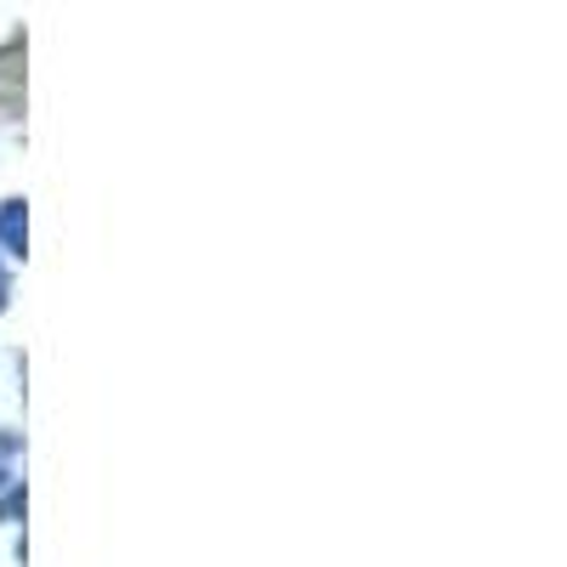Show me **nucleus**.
Here are the masks:
<instances>
[{
	"label": "nucleus",
	"instance_id": "nucleus-1",
	"mask_svg": "<svg viewBox=\"0 0 567 567\" xmlns=\"http://www.w3.org/2000/svg\"><path fill=\"white\" fill-rule=\"evenodd\" d=\"M29 250V205L23 199H7L0 205V256H23Z\"/></svg>",
	"mask_w": 567,
	"mask_h": 567
},
{
	"label": "nucleus",
	"instance_id": "nucleus-2",
	"mask_svg": "<svg viewBox=\"0 0 567 567\" xmlns=\"http://www.w3.org/2000/svg\"><path fill=\"white\" fill-rule=\"evenodd\" d=\"M7 301H12V284H7V261H0V312H7Z\"/></svg>",
	"mask_w": 567,
	"mask_h": 567
}]
</instances>
